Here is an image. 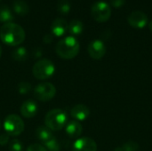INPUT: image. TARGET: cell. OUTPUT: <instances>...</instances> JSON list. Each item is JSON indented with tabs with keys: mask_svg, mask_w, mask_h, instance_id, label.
Masks as SVG:
<instances>
[{
	"mask_svg": "<svg viewBox=\"0 0 152 151\" xmlns=\"http://www.w3.org/2000/svg\"><path fill=\"white\" fill-rule=\"evenodd\" d=\"M2 42L10 46H17L25 39V31L21 26L14 22L4 23L0 28Z\"/></svg>",
	"mask_w": 152,
	"mask_h": 151,
	"instance_id": "obj_1",
	"label": "cell"
},
{
	"mask_svg": "<svg viewBox=\"0 0 152 151\" xmlns=\"http://www.w3.org/2000/svg\"><path fill=\"white\" fill-rule=\"evenodd\" d=\"M80 45L75 36H69L61 39L55 47L56 53L65 60H71L75 58L79 53Z\"/></svg>",
	"mask_w": 152,
	"mask_h": 151,
	"instance_id": "obj_2",
	"label": "cell"
},
{
	"mask_svg": "<svg viewBox=\"0 0 152 151\" xmlns=\"http://www.w3.org/2000/svg\"><path fill=\"white\" fill-rule=\"evenodd\" d=\"M67 120V113L63 109H54L45 115V124L51 131H60L65 126Z\"/></svg>",
	"mask_w": 152,
	"mask_h": 151,
	"instance_id": "obj_3",
	"label": "cell"
},
{
	"mask_svg": "<svg viewBox=\"0 0 152 151\" xmlns=\"http://www.w3.org/2000/svg\"><path fill=\"white\" fill-rule=\"evenodd\" d=\"M55 72L53 62L48 59H41L37 61L32 69L33 76L39 80H45L51 77Z\"/></svg>",
	"mask_w": 152,
	"mask_h": 151,
	"instance_id": "obj_4",
	"label": "cell"
},
{
	"mask_svg": "<svg viewBox=\"0 0 152 151\" xmlns=\"http://www.w3.org/2000/svg\"><path fill=\"white\" fill-rule=\"evenodd\" d=\"M24 123L20 117L15 114L8 115L4 121V128L9 136H18L24 130Z\"/></svg>",
	"mask_w": 152,
	"mask_h": 151,
	"instance_id": "obj_5",
	"label": "cell"
},
{
	"mask_svg": "<svg viewBox=\"0 0 152 151\" xmlns=\"http://www.w3.org/2000/svg\"><path fill=\"white\" fill-rule=\"evenodd\" d=\"M91 14L96 21L106 22L111 16V8L107 3L99 1L93 4L91 8Z\"/></svg>",
	"mask_w": 152,
	"mask_h": 151,
	"instance_id": "obj_6",
	"label": "cell"
},
{
	"mask_svg": "<svg viewBox=\"0 0 152 151\" xmlns=\"http://www.w3.org/2000/svg\"><path fill=\"white\" fill-rule=\"evenodd\" d=\"M56 94V88L52 83L44 82L38 84L34 90V96L40 101H48Z\"/></svg>",
	"mask_w": 152,
	"mask_h": 151,
	"instance_id": "obj_7",
	"label": "cell"
},
{
	"mask_svg": "<svg viewBox=\"0 0 152 151\" xmlns=\"http://www.w3.org/2000/svg\"><path fill=\"white\" fill-rule=\"evenodd\" d=\"M127 22L134 28H143L148 23V16L142 11H134L127 17Z\"/></svg>",
	"mask_w": 152,
	"mask_h": 151,
	"instance_id": "obj_8",
	"label": "cell"
},
{
	"mask_svg": "<svg viewBox=\"0 0 152 151\" xmlns=\"http://www.w3.org/2000/svg\"><path fill=\"white\" fill-rule=\"evenodd\" d=\"M88 53L94 60H101L106 53V46L104 43L100 39L92 41L88 45Z\"/></svg>",
	"mask_w": 152,
	"mask_h": 151,
	"instance_id": "obj_9",
	"label": "cell"
},
{
	"mask_svg": "<svg viewBox=\"0 0 152 151\" xmlns=\"http://www.w3.org/2000/svg\"><path fill=\"white\" fill-rule=\"evenodd\" d=\"M73 151H97L96 142L89 137H82L77 139L73 146Z\"/></svg>",
	"mask_w": 152,
	"mask_h": 151,
	"instance_id": "obj_10",
	"label": "cell"
},
{
	"mask_svg": "<svg viewBox=\"0 0 152 151\" xmlns=\"http://www.w3.org/2000/svg\"><path fill=\"white\" fill-rule=\"evenodd\" d=\"M20 111L25 118L34 117L37 112V104L33 100H27L21 104Z\"/></svg>",
	"mask_w": 152,
	"mask_h": 151,
	"instance_id": "obj_11",
	"label": "cell"
},
{
	"mask_svg": "<svg viewBox=\"0 0 152 151\" xmlns=\"http://www.w3.org/2000/svg\"><path fill=\"white\" fill-rule=\"evenodd\" d=\"M70 115L76 121H84L89 117L90 109L84 104H77L71 109Z\"/></svg>",
	"mask_w": 152,
	"mask_h": 151,
	"instance_id": "obj_12",
	"label": "cell"
},
{
	"mask_svg": "<svg viewBox=\"0 0 152 151\" xmlns=\"http://www.w3.org/2000/svg\"><path fill=\"white\" fill-rule=\"evenodd\" d=\"M68 23L62 18L55 19L51 24L52 33L56 36H62L68 30Z\"/></svg>",
	"mask_w": 152,
	"mask_h": 151,
	"instance_id": "obj_13",
	"label": "cell"
},
{
	"mask_svg": "<svg viewBox=\"0 0 152 151\" xmlns=\"http://www.w3.org/2000/svg\"><path fill=\"white\" fill-rule=\"evenodd\" d=\"M83 132L82 125L76 120L69 121L66 126V133L70 138H78Z\"/></svg>",
	"mask_w": 152,
	"mask_h": 151,
	"instance_id": "obj_14",
	"label": "cell"
},
{
	"mask_svg": "<svg viewBox=\"0 0 152 151\" xmlns=\"http://www.w3.org/2000/svg\"><path fill=\"white\" fill-rule=\"evenodd\" d=\"M69 32L73 36H78L84 31V23L79 20H72L68 25Z\"/></svg>",
	"mask_w": 152,
	"mask_h": 151,
	"instance_id": "obj_15",
	"label": "cell"
},
{
	"mask_svg": "<svg viewBox=\"0 0 152 151\" xmlns=\"http://www.w3.org/2000/svg\"><path fill=\"white\" fill-rule=\"evenodd\" d=\"M12 9L19 15H26L29 11L28 4L24 0H15L12 3Z\"/></svg>",
	"mask_w": 152,
	"mask_h": 151,
	"instance_id": "obj_16",
	"label": "cell"
},
{
	"mask_svg": "<svg viewBox=\"0 0 152 151\" xmlns=\"http://www.w3.org/2000/svg\"><path fill=\"white\" fill-rule=\"evenodd\" d=\"M36 136L43 143L53 137L52 131L49 128H47L46 126H39L36 130Z\"/></svg>",
	"mask_w": 152,
	"mask_h": 151,
	"instance_id": "obj_17",
	"label": "cell"
},
{
	"mask_svg": "<svg viewBox=\"0 0 152 151\" xmlns=\"http://www.w3.org/2000/svg\"><path fill=\"white\" fill-rule=\"evenodd\" d=\"M13 20H14V16H13L12 10L6 5H1L0 6V22L8 23V22H12Z\"/></svg>",
	"mask_w": 152,
	"mask_h": 151,
	"instance_id": "obj_18",
	"label": "cell"
},
{
	"mask_svg": "<svg viewBox=\"0 0 152 151\" xmlns=\"http://www.w3.org/2000/svg\"><path fill=\"white\" fill-rule=\"evenodd\" d=\"M12 56L13 60H15L17 61H24L28 58V51L25 47L20 46V47L16 48L12 53Z\"/></svg>",
	"mask_w": 152,
	"mask_h": 151,
	"instance_id": "obj_19",
	"label": "cell"
},
{
	"mask_svg": "<svg viewBox=\"0 0 152 151\" xmlns=\"http://www.w3.org/2000/svg\"><path fill=\"white\" fill-rule=\"evenodd\" d=\"M44 147L46 149L47 151H60V150H61L60 144H59V142H57V140L54 137H53L50 140L45 142H44Z\"/></svg>",
	"mask_w": 152,
	"mask_h": 151,
	"instance_id": "obj_20",
	"label": "cell"
},
{
	"mask_svg": "<svg viewBox=\"0 0 152 151\" xmlns=\"http://www.w3.org/2000/svg\"><path fill=\"white\" fill-rule=\"evenodd\" d=\"M70 9H71V5H70V3L68 0H61L57 4L58 12L62 13V14L69 13Z\"/></svg>",
	"mask_w": 152,
	"mask_h": 151,
	"instance_id": "obj_21",
	"label": "cell"
},
{
	"mask_svg": "<svg viewBox=\"0 0 152 151\" xmlns=\"http://www.w3.org/2000/svg\"><path fill=\"white\" fill-rule=\"evenodd\" d=\"M121 150L122 151H139L140 146L136 142L129 141V142L124 143V145L121 147Z\"/></svg>",
	"mask_w": 152,
	"mask_h": 151,
	"instance_id": "obj_22",
	"label": "cell"
},
{
	"mask_svg": "<svg viewBox=\"0 0 152 151\" xmlns=\"http://www.w3.org/2000/svg\"><path fill=\"white\" fill-rule=\"evenodd\" d=\"M31 88H32L31 84L28 82H20L18 85V92L20 94H22V95L28 93L31 91Z\"/></svg>",
	"mask_w": 152,
	"mask_h": 151,
	"instance_id": "obj_23",
	"label": "cell"
},
{
	"mask_svg": "<svg viewBox=\"0 0 152 151\" xmlns=\"http://www.w3.org/2000/svg\"><path fill=\"white\" fill-rule=\"evenodd\" d=\"M9 150L10 151H23V146L19 140H12L9 143Z\"/></svg>",
	"mask_w": 152,
	"mask_h": 151,
	"instance_id": "obj_24",
	"label": "cell"
},
{
	"mask_svg": "<svg viewBox=\"0 0 152 151\" xmlns=\"http://www.w3.org/2000/svg\"><path fill=\"white\" fill-rule=\"evenodd\" d=\"M26 151H47L46 149L41 145V144H37V143H34L28 146V148L27 149Z\"/></svg>",
	"mask_w": 152,
	"mask_h": 151,
	"instance_id": "obj_25",
	"label": "cell"
},
{
	"mask_svg": "<svg viewBox=\"0 0 152 151\" xmlns=\"http://www.w3.org/2000/svg\"><path fill=\"white\" fill-rule=\"evenodd\" d=\"M126 4V0H110V4L115 8H120Z\"/></svg>",
	"mask_w": 152,
	"mask_h": 151,
	"instance_id": "obj_26",
	"label": "cell"
},
{
	"mask_svg": "<svg viewBox=\"0 0 152 151\" xmlns=\"http://www.w3.org/2000/svg\"><path fill=\"white\" fill-rule=\"evenodd\" d=\"M9 142V135L7 133H3L0 135V145L4 146Z\"/></svg>",
	"mask_w": 152,
	"mask_h": 151,
	"instance_id": "obj_27",
	"label": "cell"
},
{
	"mask_svg": "<svg viewBox=\"0 0 152 151\" xmlns=\"http://www.w3.org/2000/svg\"><path fill=\"white\" fill-rule=\"evenodd\" d=\"M53 41V36L51 34H46L45 36H44V42L45 44H49Z\"/></svg>",
	"mask_w": 152,
	"mask_h": 151,
	"instance_id": "obj_28",
	"label": "cell"
},
{
	"mask_svg": "<svg viewBox=\"0 0 152 151\" xmlns=\"http://www.w3.org/2000/svg\"><path fill=\"white\" fill-rule=\"evenodd\" d=\"M149 28H150L151 31L152 32V20H151V21H150V23H149Z\"/></svg>",
	"mask_w": 152,
	"mask_h": 151,
	"instance_id": "obj_29",
	"label": "cell"
},
{
	"mask_svg": "<svg viewBox=\"0 0 152 151\" xmlns=\"http://www.w3.org/2000/svg\"><path fill=\"white\" fill-rule=\"evenodd\" d=\"M114 151H122V150H121V147H119V148H117L116 150Z\"/></svg>",
	"mask_w": 152,
	"mask_h": 151,
	"instance_id": "obj_30",
	"label": "cell"
},
{
	"mask_svg": "<svg viewBox=\"0 0 152 151\" xmlns=\"http://www.w3.org/2000/svg\"><path fill=\"white\" fill-rule=\"evenodd\" d=\"M1 54H2V48H1V46H0V57H1Z\"/></svg>",
	"mask_w": 152,
	"mask_h": 151,
	"instance_id": "obj_31",
	"label": "cell"
},
{
	"mask_svg": "<svg viewBox=\"0 0 152 151\" xmlns=\"http://www.w3.org/2000/svg\"><path fill=\"white\" fill-rule=\"evenodd\" d=\"M60 1H61V0H60Z\"/></svg>",
	"mask_w": 152,
	"mask_h": 151,
	"instance_id": "obj_32",
	"label": "cell"
},
{
	"mask_svg": "<svg viewBox=\"0 0 152 151\" xmlns=\"http://www.w3.org/2000/svg\"><path fill=\"white\" fill-rule=\"evenodd\" d=\"M0 1H1V0H0Z\"/></svg>",
	"mask_w": 152,
	"mask_h": 151,
	"instance_id": "obj_33",
	"label": "cell"
}]
</instances>
